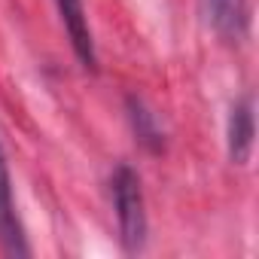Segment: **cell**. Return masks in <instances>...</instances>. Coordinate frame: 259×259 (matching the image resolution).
<instances>
[{"label":"cell","instance_id":"6da1fadb","mask_svg":"<svg viewBox=\"0 0 259 259\" xmlns=\"http://www.w3.org/2000/svg\"><path fill=\"white\" fill-rule=\"evenodd\" d=\"M113 204H116V220H119V238L128 253H138L147 241V210H144V192L138 174L119 165L113 174Z\"/></svg>","mask_w":259,"mask_h":259},{"label":"cell","instance_id":"7a4b0ae2","mask_svg":"<svg viewBox=\"0 0 259 259\" xmlns=\"http://www.w3.org/2000/svg\"><path fill=\"white\" fill-rule=\"evenodd\" d=\"M0 244L10 256H28V244H25V232L16 213V201H13V183H10V168L4 159V147H0Z\"/></svg>","mask_w":259,"mask_h":259},{"label":"cell","instance_id":"3957f363","mask_svg":"<svg viewBox=\"0 0 259 259\" xmlns=\"http://www.w3.org/2000/svg\"><path fill=\"white\" fill-rule=\"evenodd\" d=\"M207 25L229 43L244 40L247 34V0H201Z\"/></svg>","mask_w":259,"mask_h":259},{"label":"cell","instance_id":"277c9868","mask_svg":"<svg viewBox=\"0 0 259 259\" xmlns=\"http://www.w3.org/2000/svg\"><path fill=\"white\" fill-rule=\"evenodd\" d=\"M58 4V13H61V22L70 34V43L79 55V61L85 67H95V43H92V31H89V19H85V10H82V0H55Z\"/></svg>","mask_w":259,"mask_h":259},{"label":"cell","instance_id":"5b68a950","mask_svg":"<svg viewBox=\"0 0 259 259\" xmlns=\"http://www.w3.org/2000/svg\"><path fill=\"white\" fill-rule=\"evenodd\" d=\"M253 153V101L241 98L229 116V156L235 165H247Z\"/></svg>","mask_w":259,"mask_h":259}]
</instances>
